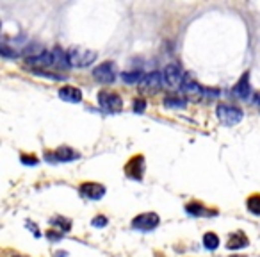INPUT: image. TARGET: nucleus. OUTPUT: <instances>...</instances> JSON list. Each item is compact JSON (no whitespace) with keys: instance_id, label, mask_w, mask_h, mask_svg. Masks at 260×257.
I'll return each mask as SVG.
<instances>
[{"instance_id":"f257e3e1","label":"nucleus","mask_w":260,"mask_h":257,"mask_svg":"<svg viewBox=\"0 0 260 257\" xmlns=\"http://www.w3.org/2000/svg\"><path fill=\"white\" fill-rule=\"evenodd\" d=\"M66 54V63L68 66L72 68H86V66H91V64L96 61L98 54L91 48H86V47H70L68 50L64 52Z\"/></svg>"},{"instance_id":"f03ea898","label":"nucleus","mask_w":260,"mask_h":257,"mask_svg":"<svg viewBox=\"0 0 260 257\" xmlns=\"http://www.w3.org/2000/svg\"><path fill=\"white\" fill-rule=\"evenodd\" d=\"M216 115H218L219 122H221L223 125H226V127H234V125H237L241 120H243V109H239V107L235 106H218V109H216Z\"/></svg>"},{"instance_id":"7ed1b4c3","label":"nucleus","mask_w":260,"mask_h":257,"mask_svg":"<svg viewBox=\"0 0 260 257\" xmlns=\"http://www.w3.org/2000/svg\"><path fill=\"white\" fill-rule=\"evenodd\" d=\"M183 72L180 68L178 64L171 63V64H166V68L162 70V82L166 88H171V90H176L180 86L183 84Z\"/></svg>"},{"instance_id":"20e7f679","label":"nucleus","mask_w":260,"mask_h":257,"mask_svg":"<svg viewBox=\"0 0 260 257\" xmlns=\"http://www.w3.org/2000/svg\"><path fill=\"white\" fill-rule=\"evenodd\" d=\"M98 104L103 111L107 113H120L123 109V100L118 93L112 91H100L98 93Z\"/></svg>"},{"instance_id":"39448f33","label":"nucleus","mask_w":260,"mask_h":257,"mask_svg":"<svg viewBox=\"0 0 260 257\" xmlns=\"http://www.w3.org/2000/svg\"><path fill=\"white\" fill-rule=\"evenodd\" d=\"M159 223H161V218H159L157 213H141L132 220V227L136 229V231L148 232V231L157 229Z\"/></svg>"},{"instance_id":"423d86ee","label":"nucleus","mask_w":260,"mask_h":257,"mask_svg":"<svg viewBox=\"0 0 260 257\" xmlns=\"http://www.w3.org/2000/svg\"><path fill=\"white\" fill-rule=\"evenodd\" d=\"M93 77L102 84H111L116 81V64L112 61H105L93 70Z\"/></svg>"},{"instance_id":"0eeeda50","label":"nucleus","mask_w":260,"mask_h":257,"mask_svg":"<svg viewBox=\"0 0 260 257\" xmlns=\"http://www.w3.org/2000/svg\"><path fill=\"white\" fill-rule=\"evenodd\" d=\"M79 191L86 200H100L105 195V186L100 182H82Z\"/></svg>"},{"instance_id":"6e6552de","label":"nucleus","mask_w":260,"mask_h":257,"mask_svg":"<svg viewBox=\"0 0 260 257\" xmlns=\"http://www.w3.org/2000/svg\"><path fill=\"white\" fill-rule=\"evenodd\" d=\"M79 157H81L79 152H75L70 146H61L56 152L47 154V161H57V163H70V161H77Z\"/></svg>"},{"instance_id":"1a4fd4ad","label":"nucleus","mask_w":260,"mask_h":257,"mask_svg":"<svg viewBox=\"0 0 260 257\" xmlns=\"http://www.w3.org/2000/svg\"><path fill=\"white\" fill-rule=\"evenodd\" d=\"M143 171H145V157L143 155H134L125 166V173L130 179L141 180L143 179Z\"/></svg>"},{"instance_id":"9d476101","label":"nucleus","mask_w":260,"mask_h":257,"mask_svg":"<svg viewBox=\"0 0 260 257\" xmlns=\"http://www.w3.org/2000/svg\"><path fill=\"white\" fill-rule=\"evenodd\" d=\"M161 82H162V75L159 72H150L146 73L143 81L139 82L141 84V90L145 91H157L161 88Z\"/></svg>"},{"instance_id":"9b49d317","label":"nucleus","mask_w":260,"mask_h":257,"mask_svg":"<svg viewBox=\"0 0 260 257\" xmlns=\"http://www.w3.org/2000/svg\"><path fill=\"white\" fill-rule=\"evenodd\" d=\"M59 99L64 102L79 104L82 102V91L79 88H73V86H64L59 90Z\"/></svg>"},{"instance_id":"f8f14e48","label":"nucleus","mask_w":260,"mask_h":257,"mask_svg":"<svg viewBox=\"0 0 260 257\" xmlns=\"http://www.w3.org/2000/svg\"><path fill=\"white\" fill-rule=\"evenodd\" d=\"M234 93L239 99H248L252 95V86H250V72H246L243 77L237 81V84L234 86Z\"/></svg>"},{"instance_id":"ddd939ff","label":"nucleus","mask_w":260,"mask_h":257,"mask_svg":"<svg viewBox=\"0 0 260 257\" xmlns=\"http://www.w3.org/2000/svg\"><path fill=\"white\" fill-rule=\"evenodd\" d=\"M250 245V240H248V236L244 234L243 231H237L234 234H230L228 238V243H226V249L230 250H239V249H244Z\"/></svg>"},{"instance_id":"4468645a","label":"nucleus","mask_w":260,"mask_h":257,"mask_svg":"<svg viewBox=\"0 0 260 257\" xmlns=\"http://www.w3.org/2000/svg\"><path fill=\"white\" fill-rule=\"evenodd\" d=\"M27 63L30 64V66H50V64H54V56H52V52H43L41 56H36V57H29L27 59Z\"/></svg>"},{"instance_id":"2eb2a0df","label":"nucleus","mask_w":260,"mask_h":257,"mask_svg":"<svg viewBox=\"0 0 260 257\" xmlns=\"http://www.w3.org/2000/svg\"><path fill=\"white\" fill-rule=\"evenodd\" d=\"M182 91L187 95V97H191V99H194V97H200V95H201V88L196 84V82H192V81H183Z\"/></svg>"},{"instance_id":"dca6fc26","label":"nucleus","mask_w":260,"mask_h":257,"mask_svg":"<svg viewBox=\"0 0 260 257\" xmlns=\"http://www.w3.org/2000/svg\"><path fill=\"white\" fill-rule=\"evenodd\" d=\"M203 247L207 250H216L219 247V236L214 232H207L203 236Z\"/></svg>"},{"instance_id":"f3484780","label":"nucleus","mask_w":260,"mask_h":257,"mask_svg":"<svg viewBox=\"0 0 260 257\" xmlns=\"http://www.w3.org/2000/svg\"><path fill=\"white\" fill-rule=\"evenodd\" d=\"M50 223L52 225H56V227L59 229V231H63V232H68L70 229H72V222H70L68 218H64V216H54V218L50 220Z\"/></svg>"},{"instance_id":"a211bd4d","label":"nucleus","mask_w":260,"mask_h":257,"mask_svg":"<svg viewBox=\"0 0 260 257\" xmlns=\"http://www.w3.org/2000/svg\"><path fill=\"white\" fill-rule=\"evenodd\" d=\"M246 206H248V211H250V213L260 216V195H252V197L248 198Z\"/></svg>"},{"instance_id":"6ab92c4d","label":"nucleus","mask_w":260,"mask_h":257,"mask_svg":"<svg viewBox=\"0 0 260 257\" xmlns=\"http://www.w3.org/2000/svg\"><path fill=\"white\" fill-rule=\"evenodd\" d=\"M121 77H123V81L128 82V84H136V82L143 81V77H145V75H143V72H137V70H136V72H125Z\"/></svg>"},{"instance_id":"aec40b11","label":"nucleus","mask_w":260,"mask_h":257,"mask_svg":"<svg viewBox=\"0 0 260 257\" xmlns=\"http://www.w3.org/2000/svg\"><path fill=\"white\" fill-rule=\"evenodd\" d=\"M164 106L170 107V109H183V107L187 106V102L182 99H171V97H168V99H164Z\"/></svg>"},{"instance_id":"412c9836","label":"nucleus","mask_w":260,"mask_h":257,"mask_svg":"<svg viewBox=\"0 0 260 257\" xmlns=\"http://www.w3.org/2000/svg\"><path fill=\"white\" fill-rule=\"evenodd\" d=\"M0 52H2V56L7 57V59H13V57H18V54L20 52L14 50V48H9V43L4 41L2 45H0Z\"/></svg>"},{"instance_id":"4be33fe9","label":"nucleus","mask_w":260,"mask_h":257,"mask_svg":"<svg viewBox=\"0 0 260 257\" xmlns=\"http://www.w3.org/2000/svg\"><path fill=\"white\" fill-rule=\"evenodd\" d=\"M146 109V100L143 99H136V102H134V113H137V115H141V113Z\"/></svg>"},{"instance_id":"5701e85b","label":"nucleus","mask_w":260,"mask_h":257,"mask_svg":"<svg viewBox=\"0 0 260 257\" xmlns=\"http://www.w3.org/2000/svg\"><path fill=\"white\" fill-rule=\"evenodd\" d=\"M107 223H109V220H107L105 216H96V218L91 220V225H93V227H105Z\"/></svg>"},{"instance_id":"b1692460","label":"nucleus","mask_w":260,"mask_h":257,"mask_svg":"<svg viewBox=\"0 0 260 257\" xmlns=\"http://www.w3.org/2000/svg\"><path fill=\"white\" fill-rule=\"evenodd\" d=\"M21 163L34 166V164H38V159H36L34 155H21Z\"/></svg>"},{"instance_id":"393cba45","label":"nucleus","mask_w":260,"mask_h":257,"mask_svg":"<svg viewBox=\"0 0 260 257\" xmlns=\"http://www.w3.org/2000/svg\"><path fill=\"white\" fill-rule=\"evenodd\" d=\"M255 100H257V102L260 104V95H259V97H255Z\"/></svg>"},{"instance_id":"a878e982","label":"nucleus","mask_w":260,"mask_h":257,"mask_svg":"<svg viewBox=\"0 0 260 257\" xmlns=\"http://www.w3.org/2000/svg\"><path fill=\"white\" fill-rule=\"evenodd\" d=\"M232 257H244V256H232Z\"/></svg>"},{"instance_id":"bb28decb","label":"nucleus","mask_w":260,"mask_h":257,"mask_svg":"<svg viewBox=\"0 0 260 257\" xmlns=\"http://www.w3.org/2000/svg\"><path fill=\"white\" fill-rule=\"evenodd\" d=\"M13 257H23V256H13Z\"/></svg>"}]
</instances>
